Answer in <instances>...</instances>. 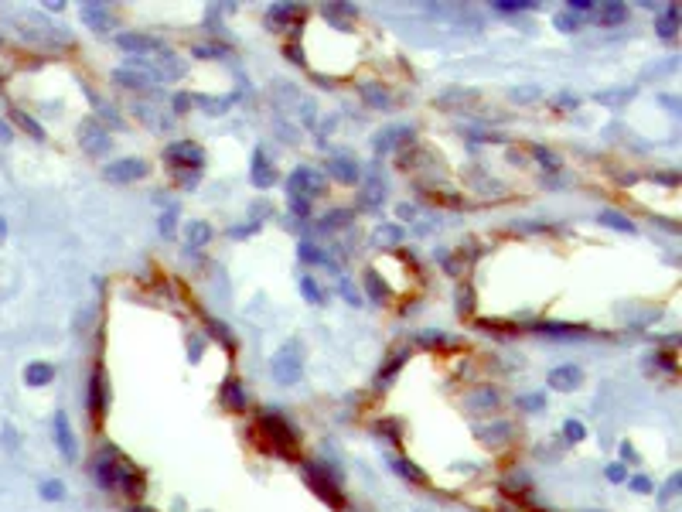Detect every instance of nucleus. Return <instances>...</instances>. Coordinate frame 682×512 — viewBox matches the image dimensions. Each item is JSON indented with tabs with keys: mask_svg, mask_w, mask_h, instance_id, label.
Instances as JSON below:
<instances>
[{
	"mask_svg": "<svg viewBox=\"0 0 682 512\" xmlns=\"http://www.w3.org/2000/svg\"><path fill=\"white\" fill-rule=\"evenodd\" d=\"M256 427H259L263 440H266L277 454H283V458H297V451H300V433H297V427H293L283 413H277V410H263V413L256 417Z\"/></svg>",
	"mask_w": 682,
	"mask_h": 512,
	"instance_id": "1",
	"label": "nucleus"
},
{
	"mask_svg": "<svg viewBox=\"0 0 682 512\" xmlns=\"http://www.w3.org/2000/svg\"><path fill=\"white\" fill-rule=\"evenodd\" d=\"M270 372H273V379H277L280 386L300 383V376H304V345H300V338H290L280 352L273 355Z\"/></svg>",
	"mask_w": 682,
	"mask_h": 512,
	"instance_id": "2",
	"label": "nucleus"
},
{
	"mask_svg": "<svg viewBox=\"0 0 682 512\" xmlns=\"http://www.w3.org/2000/svg\"><path fill=\"white\" fill-rule=\"evenodd\" d=\"M304 481H307V485L314 488V495H318L321 502H327L334 512L345 509V495H341V485H338L334 472H327V468L318 465V461H307V465H304Z\"/></svg>",
	"mask_w": 682,
	"mask_h": 512,
	"instance_id": "3",
	"label": "nucleus"
},
{
	"mask_svg": "<svg viewBox=\"0 0 682 512\" xmlns=\"http://www.w3.org/2000/svg\"><path fill=\"white\" fill-rule=\"evenodd\" d=\"M324 195V174L314 167H293L287 174V198L290 201H314Z\"/></svg>",
	"mask_w": 682,
	"mask_h": 512,
	"instance_id": "4",
	"label": "nucleus"
},
{
	"mask_svg": "<svg viewBox=\"0 0 682 512\" xmlns=\"http://www.w3.org/2000/svg\"><path fill=\"white\" fill-rule=\"evenodd\" d=\"M164 160L174 167V174H178V171H191V174L198 178L201 164H205V151H201L198 144H191V140H178V144L164 147Z\"/></svg>",
	"mask_w": 682,
	"mask_h": 512,
	"instance_id": "5",
	"label": "nucleus"
},
{
	"mask_svg": "<svg viewBox=\"0 0 682 512\" xmlns=\"http://www.w3.org/2000/svg\"><path fill=\"white\" fill-rule=\"evenodd\" d=\"M120 451L117 447H99L96 451V458H92V478H96V485L103 488V492H113L117 488V465H120Z\"/></svg>",
	"mask_w": 682,
	"mask_h": 512,
	"instance_id": "6",
	"label": "nucleus"
},
{
	"mask_svg": "<svg viewBox=\"0 0 682 512\" xmlns=\"http://www.w3.org/2000/svg\"><path fill=\"white\" fill-rule=\"evenodd\" d=\"M113 492H123L126 499H144V492H147V474L140 472L130 458H120V465H117V488Z\"/></svg>",
	"mask_w": 682,
	"mask_h": 512,
	"instance_id": "7",
	"label": "nucleus"
},
{
	"mask_svg": "<svg viewBox=\"0 0 682 512\" xmlns=\"http://www.w3.org/2000/svg\"><path fill=\"white\" fill-rule=\"evenodd\" d=\"M106 410H110V379H106V369L96 365L89 376V413L99 424V420H106Z\"/></svg>",
	"mask_w": 682,
	"mask_h": 512,
	"instance_id": "8",
	"label": "nucleus"
},
{
	"mask_svg": "<svg viewBox=\"0 0 682 512\" xmlns=\"http://www.w3.org/2000/svg\"><path fill=\"white\" fill-rule=\"evenodd\" d=\"M147 160L140 158H123V160H113V164H106L103 167V178L106 181H113V185H130V181H140V178H147Z\"/></svg>",
	"mask_w": 682,
	"mask_h": 512,
	"instance_id": "9",
	"label": "nucleus"
},
{
	"mask_svg": "<svg viewBox=\"0 0 682 512\" xmlns=\"http://www.w3.org/2000/svg\"><path fill=\"white\" fill-rule=\"evenodd\" d=\"M79 140H82V151L85 154H106L110 151V133L103 130V123L96 117H89L79 126Z\"/></svg>",
	"mask_w": 682,
	"mask_h": 512,
	"instance_id": "10",
	"label": "nucleus"
},
{
	"mask_svg": "<svg viewBox=\"0 0 682 512\" xmlns=\"http://www.w3.org/2000/svg\"><path fill=\"white\" fill-rule=\"evenodd\" d=\"M51 427H55V444H58V454H62V458H69V461H76V458H79V447H76V433H72V427H69V417H65L62 410L55 413Z\"/></svg>",
	"mask_w": 682,
	"mask_h": 512,
	"instance_id": "11",
	"label": "nucleus"
},
{
	"mask_svg": "<svg viewBox=\"0 0 682 512\" xmlns=\"http://www.w3.org/2000/svg\"><path fill=\"white\" fill-rule=\"evenodd\" d=\"M413 137H416V133H413V126H402V123L396 126V123H393V126H386V130H379V133H375V151H379V154L396 151V147H402V144H409Z\"/></svg>",
	"mask_w": 682,
	"mask_h": 512,
	"instance_id": "12",
	"label": "nucleus"
},
{
	"mask_svg": "<svg viewBox=\"0 0 682 512\" xmlns=\"http://www.w3.org/2000/svg\"><path fill=\"white\" fill-rule=\"evenodd\" d=\"M300 17H304V7H297V3H273L266 10V24L273 31H287L290 24H300Z\"/></svg>",
	"mask_w": 682,
	"mask_h": 512,
	"instance_id": "13",
	"label": "nucleus"
},
{
	"mask_svg": "<svg viewBox=\"0 0 682 512\" xmlns=\"http://www.w3.org/2000/svg\"><path fill=\"white\" fill-rule=\"evenodd\" d=\"M365 208H379L386 201V178L379 171V164H368V178H365Z\"/></svg>",
	"mask_w": 682,
	"mask_h": 512,
	"instance_id": "14",
	"label": "nucleus"
},
{
	"mask_svg": "<svg viewBox=\"0 0 682 512\" xmlns=\"http://www.w3.org/2000/svg\"><path fill=\"white\" fill-rule=\"evenodd\" d=\"M549 386L553 390H563V393H573L583 386V369L580 365H560L549 372Z\"/></svg>",
	"mask_w": 682,
	"mask_h": 512,
	"instance_id": "15",
	"label": "nucleus"
},
{
	"mask_svg": "<svg viewBox=\"0 0 682 512\" xmlns=\"http://www.w3.org/2000/svg\"><path fill=\"white\" fill-rule=\"evenodd\" d=\"M327 174L334 181H341V185H355L359 181V164L348 158V154H334V158L327 160Z\"/></svg>",
	"mask_w": 682,
	"mask_h": 512,
	"instance_id": "16",
	"label": "nucleus"
},
{
	"mask_svg": "<svg viewBox=\"0 0 682 512\" xmlns=\"http://www.w3.org/2000/svg\"><path fill=\"white\" fill-rule=\"evenodd\" d=\"M82 21L92 28V31H113V14H110V7H103V3H85L82 7Z\"/></svg>",
	"mask_w": 682,
	"mask_h": 512,
	"instance_id": "17",
	"label": "nucleus"
},
{
	"mask_svg": "<svg viewBox=\"0 0 682 512\" xmlns=\"http://www.w3.org/2000/svg\"><path fill=\"white\" fill-rule=\"evenodd\" d=\"M277 181V171H273V164L266 158V151H259L256 147V154H253V185L256 188H270Z\"/></svg>",
	"mask_w": 682,
	"mask_h": 512,
	"instance_id": "18",
	"label": "nucleus"
},
{
	"mask_svg": "<svg viewBox=\"0 0 682 512\" xmlns=\"http://www.w3.org/2000/svg\"><path fill=\"white\" fill-rule=\"evenodd\" d=\"M478 437H481L484 444L498 447V444H509V440L515 437V427H512V424H505V420H495V424L481 427V431H478Z\"/></svg>",
	"mask_w": 682,
	"mask_h": 512,
	"instance_id": "19",
	"label": "nucleus"
},
{
	"mask_svg": "<svg viewBox=\"0 0 682 512\" xmlns=\"http://www.w3.org/2000/svg\"><path fill=\"white\" fill-rule=\"evenodd\" d=\"M468 403H471L478 413H495V410H498V403H502V396H498L495 386H478L475 393L468 396Z\"/></svg>",
	"mask_w": 682,
	"mask_h": 512,
	"instance_id": "20",
	"label": "nucleus"
},
{
	"mask_svg": "<svg viewBox=\"0 0 682 512\" xmlns=\"http://www.w3.org/2000/svg\"><path fill=\"white\" fill-rule=\"evenodd\" d=\"M51 379H55V365H48V362H31V365H24V383H28L31 390L48 386Z\"/></svg>",
	"mask_w": 682,
	"mask_h": 512,
	"instance_id": "21",
	"label": "nucleus"
},
{
	"mask_svg": "<svg viewBox=\"0 0 682 512\" xmlns=\"http://www.w3.org/2000/svg\"><path fill=\"white\" fill-rule=\"evenodd\" d=\"M120 48H126V51H164V44L161 38H151V35H120Z\"/></svg>",
	"mask_w": 682,
	"mask_h": 512,
	"instance_id": "22",
	"label": "nucleus"
},
{
	"mask_svg": "<svg viewBox=\"0 0 682 512\" xmlns=\"http://www.w3.org/2000/svg\"><path fill=\"white\" fill-rule=\"evenodd\" d=\"M389 465H393V472L402 474L406 481H413V485H427V472H420L413 461H406V458H389Z\"/></svg>",
	"mask_w": 682,
	"mask_h": 512,
	"instance_id": "23",
	"label": "nucleus"
},
{
	"mask_svg": "<svg viewBox=\"0 0 682 512\" xmlns=\"http://www.w3.org/2000/svg\"><path fill=\"white\" fill-rule=\"evenodd\" d=\"M191 103H198L205 113L219 117V113H225L232 106V96H191Z\"/></svg>",
	"mask_w": 682,
	"mask_h": 512,
	"instance_id": "24",
	"label": "nucleus"
},
{
	"mask_svg": "<svg viewBox=\"0 0 682 512\" xmlns=\"http://www.w3.org/2000/svg\"><path fill=\"white\" fill-rule=\"evenodd\" d=\"M185 239H188V246H191V249H201V246L212 239V226H208V222H188Z\"/></svg>",
	"mask_w": 682,
	"mask_h": 512,
	"instance_id": "25",
	"label": "nucleus"
},
{
	"mask_svg": "<svg viewBox=\"0 0 682 512\" xmlns=\"http://www.w3.org/2000/svg\"><path fill=\"white\" fill-rule=\"evenodd\" d=\"M601 222H604V226H611V229H621V233H628V236H631V233H638V229H635V222H631L628 215L614 212V208H604V212H601Z\"/></svg>",
	"mask_w": 682,
	"mask_h": 512,
	"instance_id": "26",
	"label": "nucleus"
},
{
	"mask_svg": "<svg viewBox=\"0 0 682 512\" xmlns=\"http://www.w3.org/2000/svg\"><path fill=\"white\" fill-rule=\"evenodd\" d=\"M222 403L229 406V410H236V413H242L246 410V393H242V386L232 379V383H225V390H222Z\"/></svg>",
	"mask_w": 682,
	"mask_h": 512,
	"instance_id": "27",
	"label": "nucleus"
},
{
	"mask_svg": "<svg viewBox=\"0 0 682 512\" xmlns=\"http://www.w3.org/2000/svg\"><path fill=\"white\" fill-rule=\"evenodd\" d=\"M594 14H597L601 24H621V21L628 17V7H624V3H604V7L594 10Z\"/></svg>",
	"mask_w": 682,
	"mask_h": 512,
	"instance_id": "28",
	"label": "nucleus"
},
{
	"mask_svg": "<svg viewBox=\"0 0 682 512\" xmlns=\"http://www.w3.org/2000/svg\"><path fill=\"white\" fill-rule=\"evenodd\" d=\"M400 239H402V229L396 222H386V226H379V229L372 233V242H375V246H396Z\"/></svg>",
	"mask_w": 682,
	"mask_h": 512,
	"instance_id": "29",
	"label": "nucleus"
},
{
	"mask_svg": "<svg viewBox=\"0 0 682 512\" xmlns=\"http://www.w3.org/2000/svg\"><path fill=\"white\" fill-rule=\"evenodd\" d=\"M536 331H539V335H563V338L587 335V328H577V324H553V321H546V324H536Z\"/></svg>",
	"mask_w": 682,
	"mask_h": 512,
	"instance_id": "30",
	"label": "nucleus"
},
{
	"mask_svg": "<svg viewBox=\"0 0 682 512\" xmlns=\"http://www.w3.org/2000/svg\"><path fill=\"white\" fill-rule=\"evenodd\" d=\"M676 31H679V7L672 3V7L658 17V35H662V38H672Z\"/></svg>",
	"mask_w": 682,
	"mask_h": 512,
	"instance_id": "31",
	"label": "nucleus"
},
{
	"mask_svg": "<svg viewBox=\"0 0 682 512\" xmlns=\"http://www.w3.org/2000/svg\"><path fill=\"white\" fill-rule=\"evenodd\" d=\"M402 362H406V352H396L389 362H386V369H382V372H379V379H375V383H379V390H389V379L402 369Z\"/></svg>",
	"mask_w": 682,
	"mask_h": 512,
	"instance_id": "32",
	"label": "nucleus"
},
{
	"mask_svg": "<svg viewBox=\"0 0 682 512\" xmlns=\"http://www.w3.org/2000/svg\"><path fill=\"white\" fill-rule=\"evenodd\" d=\"M365 290H368V297H372V301H386V297H389L386 283L379 280V274H375V270H368V274H365Z\"/></svg>",
	"mask_w": 682,
	"mask_h": 512,
	"instance_id": "33",
	"label": "nucleus"
},
{
	"mask_svg": "<svg viewBox=\"0 0 682 512\" xmlns=\"http://www.w3.org/2000/svg\"><path fill=\"white\" fill-rule=\"evenodd\" d=\"M348 222H352V212L348 208H338V212H327L324 215L318 229H338V226H348Z\"/></svg>",
	"mask_w": 682,
	"mask_h": 512,
	"instance_id": "34",
	"label": "nucleus"
},
{
	"mask_svg": "<svg viewBox=\"0 0 682 512\" xmlns=\"http://www.w3.org/2000/svg\"><path fill=\"white\" fill-rule=\"evenodd\" d=\"M65 495V485L58 481V478H48V481H41V499H48V502H58Z\"/></svg>",
	"mask_w": 682,
	"mask_h": 512,
	"instance_id": "35",
	"label": "nucleus"
},
{
	"mask_svg": "<svg viewBox=\"0 0 682 512\" xmlns=\"http://www.w3.org/2000/svg\"><path fill=\"white\" fill-rule=\"evenodd\" d=\"M563 437H566L570 444H580V440H587V427H583L580 420H566V424H563Z\"/></svg>",
	"mask_w": 682,
	"mask_h": 512,
	"instance_id": "36",
	"label": "nucleus"
},
{
	"mask_svg": "<svg viewBox=\"0 0 682 512\" xmlns=\"http://www.w3.org/2000/svg\"><path fill=\"white\" fill-rule=\"evenodd\" d=\"M300 294L311 301V304H324V294H321V287L311 280V276H300Z\"/></svg>",
	"mask_w": 682,
	"mask_h": 512,
	"instance_id": "37",
	"label": "nucleus"
},
{
	"mask_svg": "<svg viewBox=\"0 0 682 512\" xmlns=\"http://www.w3.org/2000/svg\"><path fill=\"white\" fill-rule=\"evenodd\" d=\"M372 431L382 433V437H386L389 444H400V424H396V420H379V424H375Z\"/></svg>",
	"mask_w": 682,
	"mask_h": 512,
	"instance_id": "38",
	"label": "nucleus"
},
{
	"mask_svg": "<svg viewBox=\"0 0 682 512\" xmlns=\"http://www.w3.org/2000/svg\"><path fill=\"white\" fill-rule=\"evenodd\" d=\"M300 260L304 263H327V256H324L314 242H300Z\"/></svg>",
	"mask_w": 682,
	"mask_h": 512,
	"instance_id": "39",
	"label": "nucleus"
},
{
	"mask_svg": "<svg viewBox=\"0 0 682 512\" xmlns=\"http://www.w3.org/2000/svg\"><path fill=\"white\" fill-rule=\"evenodd\" d=\"M208 328H212V335H215V338H219L225 349H236V338L229 335V328H225L222 321H208Z\"/></svg>",
	"mask_w": 682,
	"mask_h": 512,
	"instance_id": "40",
	"label": "nucleus"
},
{
	"mask_svg": "<svg viewBox=\"0 0 682 512\" xmlns=\"http://www.w3.org/2000/svg\"><path fill=\"white\" fill-rule=\"evenodd\" d=\"M604 478L614 481V485H621V481H628V468H624L621 461H611V465L604 468Z\"/></svg>",
	"mask_w": 682,
	"mask_h": 512,
	"instance_id": "41",
	"label": "nucleus"
},
{
	"mask_svg": "<svg viewBox=\"0 0 682 512\" xmlns=\"http://www.w3.org/2000/svg\"><path fill=\"white\" fill-rule=\"evenodd\" d=\"M10 117L17 119V123H21V126H24V130H28V133H31L35 140H44V130H41V126H38V123H35L31 117H24V113H17V110H14Z\"/></svg>",
	"mask_w": 682,
	"mask_h": 512,
	"instance_id": "42",
	"label": "nucleus"
},
{
	"mask_svg": "<svg viewBox=\"0 0 682 512\" xmlns=\"http://www.w3.org/2000/svg\"><path fill=\"white\" fill-rule=\"evenodd\" d=\"M365 99L375 103V106H382V110H389V96H386L379 85H365Z\"/></svg>",
	"mask_w": 682,
	"mask_h": 512,
	"instance_id": "43",
	"label": "nucleus"
},
{
	"mask_svg": "<svg viewBox=\"0 0 682 512\" xmlns=\"http://www.w3.org/2000/svg\"><path fill=\"white\" fill-rule=\"evenodd\" d=\"M679 485H682V474H679V472H672V478L665 481V488H662V495H658V499H662V502L676 499V495H679Z\"/></svg>",
	"mask_w": 682,
	"mask_h": 512,
	"instance_id": "44",
	"label": "nucleus"
},
{
	"mask_svg": "<svg viewBox=\"0 0 682 512\" xmlns=\"http://www.w3.org/2000/svg\"><path fill=\"white\" fill-rule=\"evenodd\" d=\"M212 55H229L225 44H195V58H212Z\"/></svg>",
	"mask_w": 682,
	"mask_h": 512,
	"instance_id": "45",
	"label": "nucleus"
},
{
	"mask_svg": "<svg viewBox=\"0 0 682 512\" xmlns=\"http://www.w3.org/2000/svg\"><path fill=\"white\" fill-rule=\"evenodd\" d=\"M532 154L543 160V167H546V171H560V158H553L546 147H532Z\"/></svg>",
	"mask_w": 682,
	"mask_h": 512,
	"instance_id": "46",
	"label": "nucleus"
},
{
	"mask_svg": "<svg viewBox=\"0 0 682 512\" xmlns=\"http://www.w3.org/2000/svg\"><path fill=\"white\" fill-rule=\"evenodd\" d=\"M519 406H522V410H546V396H543V393H529V396H522V399H519Z\"/></svg>",
	"mask_w": 682,
	"mask_h": 512,
	"instance_id": "47",
	"label": "nucleus"
},
{
	"mask_svg": "<svg viewBox=\"0 0 682 512\" xmlns=\"http://www.w3.org/2000/svg\"><path fill=\"white\" fill-rule=\"evenodd\" d=\"M556 28H563V31H577V28H580V17L570 14V10H563V14H556Z\"/></svg>",
	"mask_w": 682,
	"mask_h": 512,
	"instance_id": "48",
	"label": "nucleus"
},
{
	"mask_svg": "<svg viewBox=\"0 0 682 512\" xmlns=\"http://www.w3.org/2000/svg\"><path fill=\"white\" fill-rule=\"evenodd\" d=\"M495 7H498V10H505V14H515V10H529L532 3H529V0H498Z\"/></svg>",
	"mask_w": 682,
	"mask_h": 512,
	"instance_id": "49",
	"label": "nucleus"
},
{
	"mask_svg": "<svg viewBox=\"0 0 682 512\" xmlns=\"http://www.w3.org/2000/svg\"><path fill=\"white\" fill-rule=\"evenodd\" d=\"M174 219H178V205H171V208L161 215V233H164V236H171V233H174Z\"/></svg>",
	"mask_w": 682,
	"mask_h": 512,
	"instance_id": "50",
	"label": "nucleus"
},
{
	"mask_svg": "<svg viewBox=\"0 0 682 512\" xmlns=\"http://www.w3.org/2000/svg\"><path fill=\"white\" fill-rule=\"evenodd\" d=\"M457 311L461 315H471V287H461L457 290Z\"/></svg>",
	"mask_w": 682,
	"mask_h": 512,
	"instance_id": "51",
	"label": "nucleus"
},
{
	"mask_svg": "<svg viewBox=\"0 0 682 512\" xmlns=\"http://www.w3.org/2000/svg\"><path fill=\"white\" fill-rule=\"evenodd\" d=\"M420 345H447V335H437V331H420Z\"/></svg>",
	"mask_w": 682,
	"mask_h": 512,
	"instance_id": "52",
	"label": "nucleus"
},
{
	"mask_svg": "<svg viewBox=\"0 0 682 512\" xmlns=\"http://www.w3.org/2000/svg\"><path fill=\"white\" fill-rule=\"evenodd\" d=\"M631 488L642 492V495H648V492H651V478H648V474H635V478H631Z\"/></svg>",
	"mask_w": 682,
	"mask_h": 512,
	"instance_id": "53",
	"label": "nucleus"
},
{
	"mask_svg": "<svg viewBox=\"0 0 682 512\" xmlns=\"http://www.w3.org/2000/svg\"><path fill=\"white\" fill-rule=\"evenodd\" d=\"M475 99V92H443L441 103H471Z\"/></svg>",
	"mask_w": 682,
	"mask_h": 512,
	"instance_id": "54",
	"label": "nucleus"
},
{
	"mask_svg": "<svg viewBox=\"0 0 682 512\" xmlns=\"http://www.w3.org/2000/svg\"><path fill=\"white\" fill-rule=\"evenodd\" d=\"M338 290H341V294H345V297H348V301H352V304H361V301H359V294H355V287H352V283H348V280H345V276H341V280H338Z\"/></svg>",
	"mask_w": 682,
	"mask_h": 512,
	"instance_id": "55",
	"label": "nucleus"
},
{
	"mask_svg": "<svg viewBox=\"0 0 682 512\" xmlns=\"http://www.w3.org/2000/svg\"><path fill=\"white\" fill-rule=\"evenodd\" d=\"M188 358H191V362H198V358H201V338H198V335H191V338H188Z\"/></svg>",
	"mask_w": 682,
	"mask_h": 512,
	"instance_id": "56",
	"label": "nucleus"
},
{
	"mask_svg": "<svg viewBox=\"0 0 682 512\" xmlns=\"http://www.w3.org/2000/svg\"><path fill=\"white\" fill-rule=\"evenodd\" d=\"M188 106H191V96H188V92H181V96H174V110H178V113H185Z\"/></svg>",
	"mask_w": 682,
	"mask_h": 512,
	"instance_id": "57",
	"label": "nucleus"
},
{
	"mask_svg": "<svg viewBox=\"0 0 682 512\" xmlns=\"http://www.w3.org/2000/svg\"><path fill=\"white\" fill-rule=\"evenodd\" d=\"M256 229H259V222H249V226H239V229H229V233H232V236H236V239H242V236H249V233H256Z\"/></svg>",
	"mask_w": 682,
	"mask_h": 512,
	"instance_id": "58",
	"label": "nucleus"
},
{
	"mask_svg": "<svg viewBox=\"0 0 682 512\" xmlns=\"http://www.w3.org/2000/svg\"><path fill=\"white\" fill-rule=\"evenodd\" d=\"M270 212H273V205H270V201H259V205H253V215H259V219H266Z\"/></svg>",
	"mask_w": 682,
	"mask_h": 512,
	"instance_id": "59",
	"label": "nucleus"
},
{
	"mask_svg": "<svg viewBox=\"0 0 682 512\" xmlns=\"http://www.w3.org/2000/svg\"><path fill=\"white\" fill-rule=\"evenodd\" d=\"M287 51H290V62H297V65H300V62H304V58H300V44H290V48H287Z\"/></svg>",
	"mask_w": 682,
	"mask_h": 512,
	"instance_id": "60",
	"label": "nucleus"
},
{
	"mask_svg": "<svg viewBox=\"0 0 682 512\" xmlns=\"http://www.w3.org/2000/svg\"><path fill=\"white\" fill-rule=\"evenodd\" d=\"M0 140H14V137H10V130H7L3 123H0Z\"/></svg>",
	"mask_w": 682,
	"mask_h": 512,
	"instance_id": "61",
	"label": "nucleus"
},
{
	"mask_svg": "<svg viewBox=\"0 0 682 512\" xmlns=\"http://www.w3.org/2000/svg\"><path fill=\"white\" fill-rule=\"evenodd\" d=\"M133 512H154V509H133Z\"/></svg>",
	"mask_w": 682,
	"mask_h": 512,
	"instance_id": "62",
	"label": "nucleus"
}]
</instances>
